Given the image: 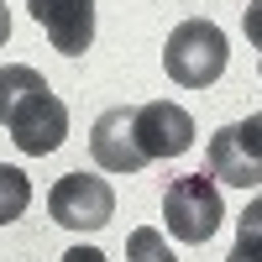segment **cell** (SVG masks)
<instances>
[{"label": "cell", "mask_w": 262, "mask_h": 262, "mask_svg": "<svg viewBox=\"0 0 262 262\" xmlns=\"http://www.w3.org/2000/svg\"><path fill=\"white\" fill-rule=\"evenodd\" d=\"M48 215L69 231H100L116 215V189L100 173H63L48 189Z\"/></svg>", "instance_id": "cell-3"}, {"label": "cell", "mask_w": 262, "mask_h": 262, "mask_svg": "<svg viewBox=\"0 0 262 262\" xmlns=\"http://www.w3.org/2000/svg\"><path fill=\"white\" fill-rule=\"evenodd\" d=\"M90 158H95L105 173H142V168H147L126 105H116V111H105V116L95 121V131H90Z\"/></svg>", "instance_id": "cell-7"}, {"label": "cell", "mask_w": 262, "mask_h": 262, "mask_svg": "<svg viewBox=\"0 0 262 262\" xmlns=\"http://www.w3.org/2000/svg\"><path fill=\"white\" fill-rule=\"evenodd\" d=\"M242 27H247V37H252V48H262V0H252V6H247Z\"/></svg>", "instance_id": "cell-14"}, {"label": "cell", "mask_w": 262, "mask_h": 262, "mask_svg": "<svg viewBox=\"0 0 262 262\" xmlns=\"http://www.w3.org/2000/svg\"><path fill=\"white\" fill-rule=\"evenodd\" d=\"M6 131H11V142L27 152V158H48V152H58L63 137H69V105L42 84V90H32L6 116Z\"/></svg>", "instance_id": "cell-4"}, {"label": "cell", "mask_w": 262, "mask_h": 262, "mask_svg": "<svg viewBox=\"0 0 262 262\" xmlns=\"http://www.w3.org/2000/svg\"><path fill=\"white\" fill-rule=\"evenodd\" d=\"M42 84H48V79H42L37 69H27V63H6V69H0V126H6V116H11L32 90H42Z\"/></svg>", "instance_id": "cell-9"}, {"label": "cell", "mask_w": 262, "mask_h": 262, "mask_svg": "<svg viewBox=\"0 0 262 262\" xmlns=\"http://www.w3.org/2000/svg\"><path fill=\"white\" fill-rule=\"evenodd\" d=\"M27 11L63 58H79L95 42V0H27Z\"/></svg>", "instance_id": "cell-6"}, {"label": "cell", "mask_w": 262, "mask_h": 262, "mask_svg": "<svg viewBox=\"0 0 262 262\" xmlns=\"http://www.w3.org/2000/svg\"><path fill=\"white\" fill-rule=\"evenodd\" d=\"M257 74H262V58H257Z\"/></svg>", "instance_id": "cell-17"}, {"label": "cell", "mask_w": 262, "mask_h": 262, "mask_svg": "<svg viewBox=\"0 0 262 262\" xmlns=\"http://www.w3.org/2000/svg\"><path fill=\"white\" fill-rule=\"evenodd\" d=\"M236 252L247 257H262V194L242 210V226H236Z\"/></svg>", "instance_id": "cell-12"}, {"label": "cell", "mask_w": 262, "mask_h": 262, "mask_svg": "<svg viewBox=\"0 0 262 262\" xmlns=\"http://www.w3.org/2000/svg\"><path fill=\"white\" fill-rule=\"evenodd\" d=\"M231 48H226V32L215 21H179L168 32V48H163V69L173 84L184 90H210L215 79L226 74Z\"/></svg>", "instance_id": "cell-1"}, {"label": "cell", "mask_w": 262, "mask_h": 262, "mask_svg": "<svg viewBox=\"0 0 262 262\" xmlns=\"http://www.w3.org/2000/svg\"><path fill=\"white\" fill-rule=\"evenodd\" d=\"M205 173L221 179V184H231V189H257L262 184V158H252V152L242 147V131H236V126H221L210 137Z\"/></svg>", "instance_id": "cell-8"}, {"label": "cell", "mask_w": 262, "mask_h": 262, "mask_svg": "<svg viewBox=\"0 0 262 262\" xmlns=\"http://www.w3.org/2000/svg\"><path fill=\"white\" fill-rule=\"evenodd\" d=\"M27 205H32V179H27L21 168L0 163V226L21 221V215H27Z\"/></svg>", "instance_id": "cell-10"}, {"label": "cell", "mask_w": 262, "mask_h": 262, "mask_svg": "<svg viewBox=\"0 0 262 262\" xmlns=\"http://www.w3.org/2000/svg\"><path fill=\"white\" fill-rule=\"evenodd\" d=\"M236 131H242V147L252 152V158H262V111H257V116H247Z\"/></svg>", "instance_id": "cell-13"}, {"label": "cell", "mask_w": 262, "mask_h": 262, "mask_svg": "<svg viewBox=\"0 0 262 262\" xmlns=\"http://www.w3.org/2000/svg\"><path fill=\"white\" fill-rule=\"evenodd\" d=\"M58 262H111V257H105L100 247H69V252H63Z\"/></svg>", "instance_id": "cell-15"}, {"label": "cell", "mask_w": 262, "mask_h": 262, "mask_svg": "<svg viewBox=\"0 0 262 262\" xmlns=\"http://www.w3.org/2000/svg\"><path fill=\"white\" fill-rule=\"evenodd\" d=\"M221 189H215L210 173H184V179H173L168 194H163V221H168V236L184 247H200L210 242L215 231H221Z\"/></svg>", "instance_id": "cell-2"}, {"label": "cell", "mask_w": 262, "mask_h": 262, "mask_svg": "<svg viewBox=\"0 0 262 262\" xmlns=\"http://www.w3.org/2000/svg\"><path fill=\"white\" fill-rule=\"evenodd\" d=\"M11 37V11H6V0H0V42Z\"/></svg>", "instance_id": "cell-16"}, {"label": "cell", "mask_w": 262, "mask_h": 262, "mask_svg": "<svg viewBox=\"0 0 262 262\" xmlns=\"http://www.w3.org/2000/svg\"><path fill=\"white\" fill-rule=\"evenodd\" d=\"M126 262H179L168 247V236L158 226H137L131 231V242H126Z\"/></svg>", "instance_id": "cell-11"}, {"label": "cell", "mask_w": 262, "mask_h": 262, "mask_svg": "<svg viewBox=\"0 0 262 262\" xmlns=\"http://www.w3.org/2000/svg\"><path fill=\"white\" fill-rule=\"evenodd\" d=\"M131 131H137V147L147 163L158 158H184L194 147V116L173 100H147L131 111Z\"/></svg>", "instance_id": "cell-5"}]
</instances>
